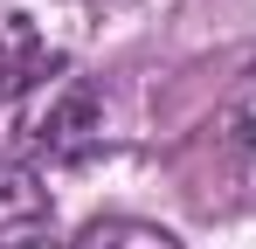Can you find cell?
<instances>
[{
  "label": "cell",
  "mask_w": 256,
  "mask_h": 249,
  "mask_svg": "<svg viewBox=\"0 0 256 249\" xmlns=\"http://www.w3.org/2000/svg\"><path fill=\"white\" fill-rule=\"evenodd\" d=\"M28 138H35V152H42V160H56V166H84L90 152H104V97H97L90 83L62 76L56 90H48V104L35 111Z\"/></svg>",
  "instance_id": "cell-1"
},
{
  "label": "cell",
  "mask_w": 256,
  "mask_h": 249,
  "mask_svg": "<svg viewBox=\"0 0 256 249\" xmlns=\"http://www.w3.org/2000/svg\"><path fill=\"white\" fill-rule=\"evenodd\" d=\"M42 83H62V48L48 42V28L28 7L0 0V104H14Z\"/></svg>",
  "instance_id": "cell-2"
},
{
  "label": "cell",
  "mask_w": 256,
  "mask_h": 249,
  "mask_svg": "<svg viewBox=\"0 0 256 249\" xmlns=\"http://www.w3.org/2000/svg\"><path fill=\"white\" fill-rule=\"evenodd\" d=\"M70 249H180V236H166L160 222H138V214H104Z\"/></svg>",
  "instance_id": "cell-4"
},
{
  "label": "cell",
  "mask_w": 256,
  "mask_h": 249,
  "mask_svg": "<svg viewBox=\"0 0 256 249\" xmlns=\"http://www.w3.org/2000/svg\"><path fill=\"white\" fill-rule=\"evenodd\" d=\"M48 222H56V201H48L42 173L21 160H0V249L48 242Z\"/></svg>",
  "instance_id": "cell-3"
}]
</instances>
